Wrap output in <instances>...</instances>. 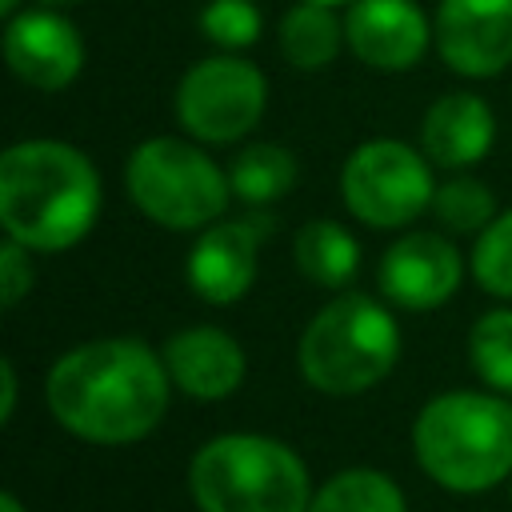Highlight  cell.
Wrapping results in <instances>:
<instances>
[{"mask_svg": "<svg viewBox=\"0 0 512 512\" xmlns=\"http://www.w3.org/2000/svg\"><path fill=\"white\" fill-rule=\"evenodd\" d=\"M168 364L132 336H104L64 352L44 384L52 416L88 444H136L168 412Z\"/></svg>", "mask_w": 512, "mask_h": 512, "instance_id": "6da1fadb", "label": "cell"}, {"mask_svg": "<svg viewBox=\"0 0 512 512\" xmlns=\"http://www.w3.org/2000/svg\"><path fill=\"white\" fill-rule=\"evenodd\" d=\"M100 216V176L64 140H20L0 156V224L28 252L80 244Z\"/></svg>", "mask_w": 512, "mask_h": 512, "instance_id": "7a4b0ae2", "label": "cell"}, {"mask_svg": "<svg viewBox=\"0 0 512 512\" xmlns=\"http://www.w3.org/2000/svg\"><path fill=\"white\" fill-rule=\"evenodd\" d=\"M412 448L440 488H492L512 476V400L468 388L440 392L420 408Z\"/></svg>", "mask_w": 512, "mask_h": 512, "instance_id": "3957f363", "label": "cell"}, {"mask_svg": "<svg viewBox=\"0 0 512 512\" xmlns=\"http://www.w3.org/2000/svg\"><path fill=\"white\" fill-rule=\"evenodd\" d=\"M188 488L200 512H308L312 504L304 460L256 432L208 440L192 456Z\"/></svg>", "mask_w": 512, "mask_h": 512, "instance_id": "277c9868", "label": "cell"}, {"mask_svg": "<svg viewBox=\"0 0 512 512\" xmlns=\"http://www.w3.org/2000/svg\"><path fill=\"white\" fill-rule=\"evenodd\" d=\"M400 356V328L384 304L344 292L324 304L300 336V372L316 392L352 396L380 384Z\"/></svg>", "mask_w": 512, "mask_h": 512, "instance_id": "5b68a950", "label": "cell"}, {"mask_svg": "<svg viewBox=\"0 0 512 512\" xmlns=\"http://www.w3.org/2000/svg\"><path fill=\"white\" fill-rule=\"evenodd\" d=\"M132 204L160 228L192 232L220 220L232 184L208 152L176 136H152L136 144L124 168Z\"/></svg>", "mask_w": 512, "mask_h": 512, "instance_id": "8992f818", "label": "cell"}, {"mask_svg": "<svg viewBox=\"0 0 512 512\" xmlns=\"http://www.w3.org/2000/svg\"><path fill=\"white\" fill-rule=\"evenodd\" d=\"M340 196L356 220L368 228H404L420 212H432V168L404 140H368L360 144L340 172Z\"/></svg>", "mask_w": 512, "mask_h": 512, "instance_id": "52a82bcc", "label": "cell"}, {"mask_svg": "<svg viewBox=\"0 0 512 512\" xmlns=\"http://www.w3.org/2000/svg\"><path fill=\"white\" fill-rule=\"evenodd\" d=\"M268 104L264 72L244 56H208L192 64L176 88V120L192 140L232 144L244 140Z\"/></svg>", "mask_w": 512, "mask_h": 512, "instance_id": "ba28073f", "label": "cell"}, {"mask_svg": "<svg viewBox=\"0 0 512 512\" xmlns=\"http://www.w3.org/2000/svg\"><path fill=\"white\" fill-rule=\"evenodd\" d=\"M432 40L452 72L500 76L512 64V0H440Z\"/></svg>", "mask_w": 512, "mask_h": 512, "instance_id": "9c48e42d", "label": "cell"}, {"mask_svg": "<svg viewBox=\"0 0 512 512\" xmlns=\"http://www.w3.org/2000/svg\"><path fill=\"white\" fill-rule=\"evenodd\" d=\"M4 60L24 84L40 92H60L80 76L84 44L80 32L60 12L28 8L12 12L4 24Z\"/></svg>", "mask_w": 512, "mask_h": 512, "instance_id": "30bf717a", "label": "cell"}, {"mask_svg": "<svg viewBox=\"0 0 512 512\" xmlns=\"http://www.w3.org/2000/svg\"><path fill=\"white\" fill-rule=\"evenodd\" d=\"M460 252L436 232H408L380 256V292L412 312L440 308L460 284Z\"/></svg>", "mask_w": 512, "mask_h": 512, "instance_id": "8fae6325", "label": "cell"}, {"mask_svg": "<svg viewBox=\"0 0 512 512\" xmlns=\"http://www.w3.org/2000/svg\"><path fill=\"white\" fill-rule=\"evenodd\" d=\"M344 40L368 68L404 72L432 40V24L416 0H352L344 12Z\"/></svg>", "mask_w": 512, "mask_h": 512, "instance_id": "7c38bea8", "label": "cell"}, {"mask_svg": "<svg viewBox=\"0 0 512 512\" xmlns=\"http://www.w3.org/2000/svg\"><path fill=\"white\" fill-rule=\"evenodd\" d=\"M260 232L248 220H216L188 248V284L208 304H236L256 280Z\"/></svg>", "mask_w": 512, "mask_h": 512, "instance_id": "4fadbf2b", "label": "cell"}, {"mask_svg": "<svg viewBox=\"0 0 512 512\" xmlns=\"http://www.w3.org/2000/svg\"><path fill=\"white\" fill-rule=\"evenodd\" d=\"M164 364L172 384L192 400H220L244 380V348L232 340V332L212 324L172 332L164 344Z\"/></svg>", "mask_w": 512, "mask_h": 512, "instance_id": "5bb4252c", "label": "cell"}, {"mask_svg": "<svg viewBox=\"0 0 512 512\" xmlns=\"http://www.w3.org/2000/svg\"><path fill=\"white\" fill-rule=\"evenodd\" d=\"M496 120L492 108L472 92L440 96L420 124V148L440 168H468L492 152Z\"/></svg>", "mask_w": 512, "mask_h": 512, "instance_id": "9a60e30c", "label": "cell"}, {"mask_svg": "<svg viewBox=\"0 0 512 512\" xmlns=\"http://www.w3.org/2000/svg\"><path fill=\"white\" fill-rule=\"evenodd\" d=\"M280 56L292 64V68H304V72H316L324 64L336 60V52L348 44L344 40V20L332 12V4H316V0H304L296 8H288L280 16Z\"/></svg>", "mask_w": 512, "mask_h": 512, "instance_id": "2e32d148", "label": "cell"}, {"mask_svg": "<svg viewBox=\"0 0 512 512\" xmlns=\"http://www.w3.org/2000/svg\"><path fill=\"white\" fill-rule=\"evenodd\" d=\"M296 268L320 288H344L360 268V244L336 220H308L292 240Z\"/></svg>", "mask_w": 512, "mask_h": 512, "instance_id": "e0dca14e", "label": "cell"}, {"mask_svg": "<svg viewBox=\"0 0 512 512\" xmlns=\"http://www.w3.org/2000/svg\"><path fill=\"white\" fill-rule=\"evenodd\" d=\"M228 184L244 204H272L296 184V156L280 144H248L232 160Z\"/></svg>", "mask_w": 512, "mask_h": 512, "instance_id": "ac0fdd59", "label": "cell"}, {"mask_svg": "<svg viewBox=\"0 0 512 512\" xmlns=\"http://www.w3.org/2000/svg\"><path fill=\"white\" fill-rule=\"evenodd\" d=\"M308 512H408L404 492L372 468L336 472L320 492H312Z\"/></svg>", "mask_w": 512, "mask_h": 512, "instance_id": "d6986e66", "label": "cell"}, {"mask_svg": "<svg viewBox=\"0 0 512 512\" xmlns=\"http://www.w3.org/2000/svg\"><path fill=\"white\" fill-rule=\"evenodd\" d=\"M468 360L488 388L512 396V308H492L472 324Z\"/></svg>", "mask_w": 512, "mask_h": 512, "instance_id": "ffe728a7", "label": "cell"}, {"mask_svg": "<svg viewBox=\"0 0 512 512\" xmlns=\"http://www.w3.org/2000/svg\"><path fill=\"white\" fill-rule=\"evenodd\" d=\"M432 216L452 232H476L496 220V196L472 176H452L448 184L436 188Z\"/></svg>", "mask_w": 512, "mask_h": 512, "instance_id": "44dd1931", "label": "cell"}, {"mask_svg": "<svg viewBox=\"0 0 512 512\" xmlns=\"http://www.w3.org/2000/svg\"><path fill=\"white\" fill-rule=\"evenodd\" d=\"M472 276L484 292L512 300V212H500L472 248Z\"/></svg>", "mask_w": 512, "mask_h": 512, "instance_id": "7402d4cb", "label": "cell"}, {"mask_svg": "<svg viewBox=\"0 0 512 512\" xmlns=\"http://www.w3.org/2000/svg\"><path fill=\"white\" fill-rule=\"evenodd\" d=\"M200 32L216 48L240 52L260 36V8L252 0H208L200 8Z\"/></svg>", "mask_w": 512, "mask_h": 512, "instance_id": "603a6c76", "label": "cell"}, {"mask_svg": "<svg viewBox=\"0 0 512 512\" xmlns=\"http://www.w3.org/2000/svg\"><path fill=\"white\" fill-rule=\"evenodd\" d=\"M32 288V264H28V248L20 240H4L0 248V300L4 308H16L24 300V292Z\"/></svg>", "mask_w": 512, "mask_h": 512, "instance_id": "cb8c5ba5", "label": "cell"}, {"mask_svg": "<svg viewBox=\"0 0 512 512\" xmlns=\"http://www.w3.org/2000/svg\"><path fill=\"white\" fill-rule=\"evenodd\" d=\"M16 408V364L0 360V420H12Z\"/></svg>", "mask_w": 512, "mask_h": 512, "instance_id": "d4e9b609", "label": "cell"}, {"mask_svg": "<svg viewBox=\"0 0 512 512\" xmlns=\"http://www.w3.org/2000/svg\"><path fill=\"white\" fill-rule=\"evenodd\" d=\"M0 512H24V504L12 492H0Z\"/></svg>", "mask_w": 512, "mask_h": 512, "instance_id": "484cf974", "label": "cell"}, {"mask_svg": "<svg viewBox=\"0 0 512 512\" xmlns=\"http://www.w3.org/2000/svg\"><path fill=\"white\" fill-rule=\"evenodd\" d=\"M16 4H20V0H0V12H4V16H12V12H16Z\"/></svg>", "mask_w": 512, "mask_h": 512, "instance_id": "4316f807", "label": "cell"}, {"mask_svg": "<svg viewBox=\"0 0 512 512\" xmlns=\"http://www.w3.org/2000/svg\"><path fill=\"white\" fill-rule=\"evenodd\" d=\"M44 8H60V4H76V0H40Z\"/></svg>", "mask_w": 512, "mask_h": 512, "instance_id": "83f0119b", "label": "cell"}, {"mask_svg": "<svg viewBox=\"0 0 512 512\" xmlns=\"http://www.w3.org/2000/svg\"><path fill=\"white\" fill-rule=\"evenodd\" d=\"M316 4H344V0H316ZM352 4V0H348Z\"/></svg>", "mask_w": 512, "mask_h": 512, "instance_id": "f1b7e54d", "label": "cell"}]
</instances>
